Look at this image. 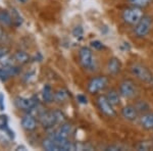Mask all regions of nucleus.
Instances as JSON below:
<instances>
[{"label":"nucleus","instance_id":"f8f14e48","mask_svg":"<svg viewBox=\"0 0 153 151\" xmlns=\"http://www.w3.org/2000/svg\"><path fill=\"white\" fill-rule=\"evenodd\" d=\"M21 125L23 127L24 130H26L27 132H32V131L36 130L37 128V121L31 113H28L25 116L22 118L21 121Z\"/></svg>","mask_w":153,"mask_h":151},{"label":"nucleus","instance_id":"ddd939ff","mask_svg":"<svg viewBox=\"0 0 153 151\" xmlns=\"http://www.w3.org/2000/svg\"><path fill=\"white\" fill-rule=\"evenodd\" d=\"M122 71V62L117 57H111L107 62V71L109 75L117 76Z\"/></svg>","mask_w":153,"mask_h":151},{"label":"nucleus","instance_id":"39448f33","mask_svg":"<svg viewBox=\"0 0 153 151\" xmlns=\"http://www.w3.org/2000/svg\"><path fill=\"white\" fill-rule=\"evenodd\" d=\"M152 23H153V21H152L151 16H143L141 19V21L135 26V29H134L135 36L137 37V38H145L146 36H148V34L151 31Z\"/></svg>","mask_w":153,"mask_h":151},{"label":"nucleus","instance_id":"6e6552de","mask_svg":"<svg viewBox=\"0 0 153 151\" xmlns=\"http://www.w3.org/2000/svg\"><path fill=\"white\" fill-rule=\"evenodd\" d=\"M14 105L21 110L31 112L38 106V97L33 96L31 98H25V97H16L14 99Z\"/></svg>","mask_w":153,"mask_h":151},{"label":"nucleus","instance_id":"bb28decb","mask_svg":"<svg viewBox=\"0 0 153 151\" xmlns=\"http://www.w3.org/2000/svg\"><path fill=\"white\" fill-rule=\"evenodd\" d=\"M83 34H84V31L81 26H76L73 31V35L75 36L76 38H82Z\"/></svg>","mask_w":153,"mask_h":151},{"label":"nucleus","instance_id":"412c9836","mask_svg":"<svg viewBox=\"0 0 153 151\" xmlns=\"http://www.w3.org/2000/svg\"><path fill=\"white\" fill-rule=\"evenodd\" d=\"M11 57L8 53V50L7 48H4V47H1L0 48V62H2L4 65H7V64H11L12 60Z\"/></svg>","mask_w":153,"mask_h":151},{"label":"nucleus","instance_id":"7ed1b4c3","mask_svg":"<svg viewBox=\"0 0 153 151\" xmlns=\"http://www.w3.org/2000/svg\"><path fill=\"white\" fill-rule=\"evenodd\" d=\"M144 16L145 14L144 11H143V8H139V7L132 5H131V7L124 9L122 13V18L124 19V22L127 25H130V26H136Z\"/></svg>","mask_w":153,"mask_h":151},{"label":"nucleus","instance_id":"6ab92c4d","mask_svg":"<svg viewBox=\"0 0 153 151\" xmlns=\"http://www.w3.org/2000/svg\"><path fill=\"white\" fill-rule=\"evenodd\" d=\"M106 97L113 106H117L120 103V94L117 90H113V89L109 90L108 93L106 94Z\"/></svg>","mask_w":153,"mask_h":151},{"label":"nucleus","instance_id":"f03ea898","mask_svg":"<svg viewBox=\"0 0 153 151\" xmlns=\"http://www.w3.org/2000/svg\"><path fill=\"white\" fill-rule=\"evenodd\" d=\"M79 60L84 70L88 71H94L96 70V60L92 50L89 47L84 46L79 50Z\"/></svg>","mask_w":153,"mask_h":151},{"label":"nucleus","instance_id":"b1692460","mask_svg":"<svg viewBox=\"0 0 153 151\" xmlns=\"http://www.w3.org/2000/svg\"><path fill=\"white\" fill-rule=\"evenodd\" d=\"M3 68H5V71L8 73V75L10 77H14V76L19 75V66H16V65H14L13 63L4 65Z\"/></svg>","mask_w":153,"mask_h":151},{"label":"nucleus","instance_id":"20e7f679","mask_svg":"<svg viewBox=\"0 0 153 151\" xmlns=\"http://www.w3.org/2000/svg\"><path fill=\"white\" fill-rule=\"evenodd\" d=\"M130 71L132 73V75L137 78L138 80L141 82H144L146 84L152 83L153 81V75L152 73L149 71V68H147L145 65H143L141 63H133L130 68Z\"/></svg>","mask_w":153,"mask_h":151},{"label":"nucleus","instance_id":"0eeeda50","mask_svg":"<svg viewBox=\"0 0 153 151\" xmlns=\"http://www.w3.org/2000/svg\"><path fill=\"white\" fill-rule=\"evenodd\" d=\"M96 104L97 107L101 112L104 115L108 116V118H114L117 115V111L114 109V106H113L110 101L108 100L106 95H99L96 99Z\"/></svg>","mask_w":153,"mask_h":151},{"label":"nucleus","instance_id":"dca6fc26","mask_svg":"<svg viewBox=\"0 0 153 151\" xmlns=\"http://www.w3.org/2000/svg\"><path fill=\"white\" fill-rule=\"evenodd\" d=\"M68 97H70V93L65 89H59L54 93V101L57 103H63L68 101Z\"/></svg>","mask_w":153,"mask_h":151},{"label":"nucleus","instance_id":"a878e982","mask_svg":"<svg viewBox=\"0 0 153 151\" xmlns=\"http://www.w3.org/2000/svg\"><path fill=\"white\" fill-rule=\"evenodd\" d=\"M9 78H10V76H9L8 73L5 71V68H0V81H1L2 83H4V82H6Z\"/></svg>","mask_w":153,"mask_h":151},{"label":"nucleus","instance_id":"4be33fe9","mask_svg":"<svg viewBox=\"0 0 153 151\" xmlns=\"http://www.w3.org/2000/svg\"><path fill=\"white\" fill-rule=\"evenodd\" d=\"M130 4L132 6L139 7V8H145L150 4L151 0H129Z\"/></svg>","mask_w":153,"mask_h":151},{"label":"nucleus","instance_id":"9d476101","mask_svg":"<svg viewBox=\"0 0 153 151\" xmlns=\"http://www.w3.org/2000/svg\"><path fill=\"white\" fill-rule=\"evenodd\" d=\"M73 133V126L68 123H62L49 137H52L57 140H68L71 134Z\"/></svg>","mask_w":153,"mask_h":151},{"label":"nucleus","instance_id":"c85d7f7f","mask_svg":"<svg viewBox=\"0 0 153 151\" xmlns=\"http://www.w3.org/2000/svg\"><path fill=\"white\" fill-rule=\"evenodd\" d=\"M76 100H78L81 104H87V102H88L87 97H86L85 95H83V94H80V95L76 96Z\"/></svg>","mask_w":153,"mask_h":151},{"label":"nucleus","instance_id":"1a4fd4ad","mask_svg":"<svg viewBox=\"0 0 153 151\" xmlns=\"http://www.w3.org/2000/svg\"><path fill=\"white\" fill-rule=\"evenodd\" d=\"M108 84L107 78L104 76H96L89 81L87 85V91L90 94H97L104 90Z\"/></svg>","mask_w":153,"mask_h":151},{"label":"nucleus","instance_id":"f3484780","mask_svg":"<svg viewBox=\"0 0 153 151\" xmlns=\"http://www.w3.org/2000/svg\"><path fill=\"white\" fill-rule=\"evenodd\" d=\"M0 24L2 26L10 27L13 25L11 13H9L7 10H0Z\"/></svg>","mask_w":153,"mask_h":151},{"label":"nucleus","instance_id":"473e14b6","mask_svg":"<svg viewBox=\"0 0 153 151\" xmlns=\"http://www.w3.org/2000/svg\"><path fill=\"white\" fill-rule=\"evenodd\" d=\"M18 1L19 2V3H22V4H26L27 2L29 1V0H18Z\"/></svg>","mask_w":153,"mask_h":151},{"label":"nucleus","instance_id":"5701e85b","mask_svg":"<svg viewBox=\"0 0 153 151\" xmlns=\"http://www.w3.org/2000/svg\"><path fill=\"white\" fill-rule=\"evenodd\" d=\"M11 16H12V21H13V25L16 27H19L23 24V18L21 16V14L14 8L11 9Z\"/></svg>","mask_w":153,"mask_h":151},{"label":"nucleus","instance_id":"7c9ffc66","mask_svg":"<svg viewBox=\"0 0 153 151\" xmlns=\"http://www.w3.org/2000/svg\"><path fill=\"white\" fill-rule=\"evenodd\" d=\"M4 38H5V34H4V31L2 30L1 27H0V41H3Z\"/></svg>","mask_w":153,"mask_h":151},{"label":"nucleus","instance_id":"a211bd4d","mask_svg":"<svg viewBox=\"0 0 153 151\" xmlns=\"http://www.w3.org/2000/svg\"><path fill=\"white\" fill-rule=\"evenodd\" d=\"M42 147H43L45 150H48V151H58L59 150L57 143H56L51 137H48L43 140V142H42Z\"/></svg>","mask_w":153,"mask_h":151},{"label":"nucleus","instance_id":"cd10ccee","mask_svg":"<svg viewBox=\"0 0 153 151\" xmlns=\"http://www.w3.org/2000/svg\"><path fill=\"white\" fill-rule=\"evenodd\" d=\"M91 46H92V48H94L95 50H101V49L104 48V45H103L102 42H100L98 40L91 42Z\"/></svg>","mask_w":153,"mask_h":151},{"label":"nucleus","instance_id":"393cba45","mask_svg":"<svg viewBox=\"0 0 153 151\" xmlns=\"http://www.w3.org/2000/svg\"><path fill=\"white\" fill-rule=\"evenodd\" d=\"M8 129V123H7V116L0 115V130H3L4 132Z\"/></svg>","mask_w":153,"mask_h":151},{"label":"nucleus","instance_id":"2eb2a0df","mask_svg":"<svg viewBox=\"0 0 153 151\" xmlns=\"http://www.w3.org/2000/svg\"><path fill=\"white\" fill-rule=\"evenodd\" d=\"M42 97H43L44 102H46V103H50L54 100L53 90H52V88H51V86L48 85V84L43 87V90H42Z\"/></svg>","mask_w":153,"mask_h":151},{"label":"nucleus","instance_id":"423d86ee","mask_svg":"<svg viewBox=\"0 0 153 151\" xmlns=\"http://www.w3.org/2000/svg\"><path fill=\"white\" fill-rule=\"evenodd\" d=\"M120 96L127 99H132L135 98L138 94V87L135 84V82L130 79L124 80L120 83V89H118Z\"/></svg>","mask_w":153,"mask_h":151},{"label":"nucleus","instance_id":"aec40b11","mask_svg":"<svg viewBox=\"0 0 153 151\" xmlns=\"http://www.w3.org/2000/svg\"><path fill=\"white\" fill-rule=\"evenodd\" d=\"M13 59L19 64H26L29 62L30 55L27 52H25V51H16L13 55Z\"/></svg>","mask_w":153,"mask_h":151},{"label":"nucleus","instance_id":"f257e3e1","mask_svg":"<svg viewBox=\"0 0 153 151\" xmlns=\"http://www.w3.org/2000/svg\"><path fill=\"white\" fill-rule=\"evenodd\" d=\"M38 118L40 123L45 129H52L57 123H63L65 115L59 110H54V111L42 110L38 115Z\"/></svg>","mask_w":153,"mask_h":151},{"label":"nucleus","instance_id":"c756f323","mask_svg":"<svg viewBox=\"0 0 153 151\" xmlns=\"http://www.w3.org/2000/svg\"><path fill=\"white\" fill-rule=\"evenodd\" d=\"M5 109V103H4V95L0 93V110Z\"/></svg>","mask_w":153,"mask_h":151},{"label":"nucleus","instance_id":"4468645a","mask_svg":"<svg viewBox=\"0 0 153 151\" xmlns=\"http://www.w3.org/2000/svg\"><path fill=\"white\" fill-rule=\"evenodd\" d=\"M140 123L145 130H153V112H148L140 118Z\"/></svg>","mask_w":153,"mask_h":151},{"label":"nucleus","instance_id":"9b49d317","mask_svg":"<svg viewBox=\"0 0 153 151\" xmlns=\"http://www.w3.org/2000/svg\"><path fill=\"white\" fill-rule=\"evenodd\" d=\"M120 113H122V116L125 118V120L129 121V122H134L138 118L139 116V110L137 109L136 105H126L122 108L120 110Z\"/></svg>","mask_w":153,"mask_h":151},{"label":"nucleus","instance_id":"2f4dec72","mask_svg":"<svg viewBox=\"0 0 153 151\" xmlns=\"http://www.w3.org/2000/svg\"><path fill=\"white\" fill-rule=\"evenodd\" d=\"M107 149H109V150H118V149H120V146H109Z\"/></svg>","mask_w":153,"mask_h":151}]
</instances>
